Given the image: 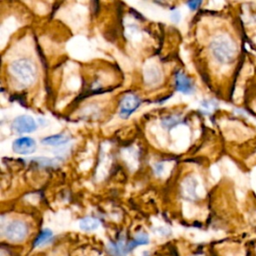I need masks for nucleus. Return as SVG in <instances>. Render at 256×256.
<instances>
[{
    "label": "nucleus",
    "mask_w": 256,
    "mask_h": 256,
    "mask_svg": "<svg viewBox=\"0 0 256 256\" xmlns=\"http://www.w3.org/2000/svg\"><path fill=\"white\" fill-rule=\"evenodd\" d=\"M210 50L216 61L221 64L230 63L236 55V46L226 35L215 37L210 44Z\"/></svg>",
    "instance_id": "f257e3e1"
},
{
    "label": "nucleus",
    "mask_w": 256,
    "mask_h": 256,
    "mask_svg": "<svg viewBox=\"0 0 256 256\" xmlns=\"http://www.w3.org/2000/svg\"><path fill=\"white\" fill-rule=\"evenodd\" d=\"M70 141V137L64 134H56V135H50L42 139V144L49 145V146H61L65 145Z\"/></svg>",
    "instance_id": "1a4fd4ad"
},
{
    "label": "nucleus",
    "mask_w": 256,
    "mask_h": 256,
    "mask_svg": "<svg viewBox=\"0 0 256 256\" xmlns=\"http://www.w3.org/2000/svg\"><path fill=\"white\" fill-rule=\"evenodd\" d=\"M171 16H172L171 18H172V20H173L174 22H178V21L180 20V13H179L178 11H174Z\"/></svg>",
    "instance_id": "f3484780"
},
{
    "label": "nucleus",
    "mask_w": 256,
    "mask_h": 256,
    "mask_svg": "<svg viewBox=\"0 0 256 256\" xmlns=\"http://www.w3.org/2000/svg\"><path fill=\"white\" fill-rule=\"evenodd\" d=\"M3 234L11 242H21L28 234V227L23 221L13 220L6 225Z\"/></svg>",
    "instance_id": "7ed1b4c3"
},
{
    "label": "nucleus",
    "mask_w": 256,
    "mask_h": 256,
    "mask_svg": "<svg viewBox=\"0 0 256 256\" xmlns=\"http://www.w3.org/2000/svg\"><path fill=\"white\" fill-rule=\"evenodd\" d=\"M148 243H149V236L144 232H140L134 237V239L132 241L128 242V244H127L128 251L130 252L133 249H135L136 247H138L140 245H146Z\"/></svg>",
    "instance_id": "9b49d317"
},
{
    "label": "nucleus",
    "mask_w": 256,
    "mask_h": 256,
    "mask_svg": "<svg viewBox=\"0 0 256 256\" xmlns=\"http://www.w3.org/2000/svg\"><path fill=\"white\" fill-rule=\"evenodd\" d=\"M202 3V0H189L187 5L190 10H196Z\"/></svg>",
    "instance_id": "dca6fc26"
},
{
    "label": "nucleus",
    "mask_w": 256,
    "mask_h": 256,
    "mask_svg": "<svg viewBox=\"0 0 256 256\" xmlns=\"http://www.w3.org/2000/svg\"><path fill=\"white\" fill-rule=\"evenodd\" d=\"M10 71L14 78L24 86L32 84L37 75L35 65L29 59L25 58L13 61L10 65Z\"/></svg>",
    "instance_id": "f03ea898"
},
{
    "label": "nucleus",
    "mask_w": 256,
    "mask_h": 256,
    "mask_svg": "<svg viewBox=\"0 0 256 256\" xmlns=\"http://www.w3.org/2000/svg\"><path fill=\"white\" fill-rule=\"evenodd\" d=\"M12 149L16 154L28 155L32 154L36 150V142L31 137H20L14 140L12 143Z\"/></svg>",
    "instance_id": "423d86ee"
},
{
    "label": "nucleus",
    "mask_w": 256,
    "mask_h": 256,
    "mask_svg": "<svg viewBox=\"0 0 256 256\" xmlns=\"http://www.w3.org/2000/svg\"><path fill=\"white\" fill-rule=\"evenodd\" d=\"M196 181L194 179H187L185 181V185H184V190L185 192L190 196V197H194L196 195Z\"/></svg>",
    "instance_id": "4468645a"
},
{
    "label": "nucleus",
    "mask_w": 256,
    "mask_h": 256,
    "mask_svg": "<svg viewBox=\"0 0 256 256\" xmlns=\"http://www.w3.org/2000/svg\"><path fill=\"white\" fill-rule=\"evenodd\" d=\"M12 129L18 134L31 133L37 129V123L31 116L21 115L13 120Z\"/></svg>",
    "instance_id": "39448f33"
},
{
    "label": "nucleus",
    "mask_w": 256,
    "mask_h": 256,
    "mask_svg": "<svg viewBox=\"0 0 256 256\" xmlns=\"http://www.w3.org/2000/svg\"><path fill=\"white\" fill-rule=\"evenodd\" d=\"M202 107L206 112L210 113V112H212L213 110L216 109L217 102H215L214 100H205V101L202 102Z\"/></svg>",
    "instance_id": "2eb2a0df"
},
{
    "label": "nucleus",
    "mask_w": 256,
    "mask_h": 256,
    "mask_svg": "<svg viewBox=\"0 0 256 256\" xmlns=\"http://www.w3.org/2000/svg\"><path fill=\"white\" fill-rule=\"evenodd\" d=\"M127 244L125 238L121 237L116 242H110L108 244V251L112 256H126L129 253Z\"/></svg>",
    "instance_id": "6e6552de"
},
{
    "label": "nucleus",
    "mask_w": 256,
    "mask_h": 256,
    "mask_svg": "<svg viewBox=\"0 0 256 256\" xmlns=\"http://www.w3.org/2000/svg\"><path fill=\"white\" fill-rule=\"evenodd\" d=\"M175 88L178 92L183 94H192L194 92V85L192 80L183 72H176L175 74Z\"/></svg>",
    "instance_id": "0eeeda50"
},
{
    "label": "nucleus",
    "mask_w": 256,
    "mask_h": 256,
    "mask_svg": "<svg viewBox=\"0 0 256 256\" xmlns=\"http://www.w3.org/2000/svg\"><path fill=\"white\" fill-rule=\"evenodd\" d=\"M141 105L140 98L132 93L126 94L120 101L119 116L123 119L129 118Z\"/></svg>",
    "instance_id": "20e7f679"
},
{
    "label": "nucleus",
    "mask_w": 256,
    "mask_h": 256,
    "mask_svg": "<svg viewBox=\"0 0 256 256\" xmlns=\"http://www.w3.org/2000/svg\"><path fill=\"white\" fill-rule=\"evenodd\" d=\"M100 226V221L95 218V217H91V216H87L84 217L80 220L79 222V228L83 231H94L96 230L98 227Z\"/></svg>",
    "instance_id": "9d476101"
},
{
    "label": "nucleus",
    "mask_w": 256,
    "mask_h": 256,
    "mask_svg": "<svg viewBox=\"0 0 256 256\" xmlns=\"http://www.w3.org/2000/svg\"><path fill=\"white\" fill-rule=\"evenodd\" d=\"M162 126L165 127L166 129H171L172 127L176 126L178 123L181 122V119L176 116V115H172V116H168L162 119Z\"/></svg>",
    "instance_id": "ddd939ff"
},
{
    "label": "nucleus",
    "mask_w": 256,
    "mask_h": 256,
    "mask_svg": "<svg viewBox=\"0 0 256 256\" xmlns=\"http://www.w3.org/2000/svg\"><path fill=\"white\" fill-rule=\"evenodd\" d=\"M53 239V233L50 229H43L34 242V247H40L50 243Z\"/></svg>",
    "instance_id": "f8f14e48"
}]
</instances>
